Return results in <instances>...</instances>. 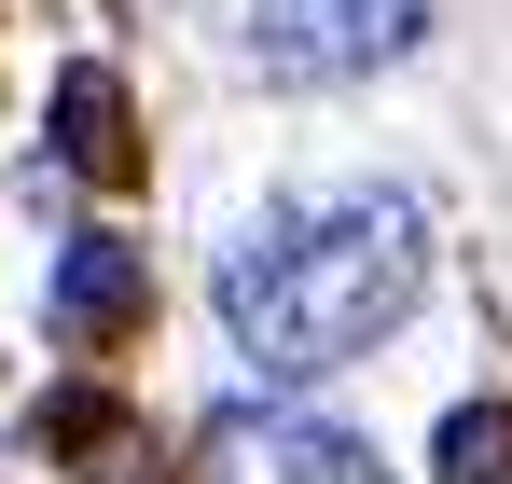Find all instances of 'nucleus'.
I'll return each mask as SVG.
<instances>
[{
    "label": "nucleus",
    "mask_w": 512,
    "mask_h": 484,
    "mask_svg": "<svg viewBox=\"0 0 512 484\" xmlns=\"http://www.w3.org/2000/svg\"><path fill=\"white\" fill-rule=\"evenodd\" d=\"M429 291V208L360 180V194H291L263 208L222 263V319L250 346L263 388H319L346 360H374Z\"/></svg>",
    "instance_id": "nucleus-1"
},
{
    "label": "nucleus",
    "mask_w": 512,
    "mask_h": 484,
    "mask_svg": "<svg viewBox=\"0 0 512 484\" xmlns=\"http://www.w3.org/2000/svg\"><path fill=\"white\" fill-rule=\"evenodd\" d=\"M429 42V0H250V56L277 83H360Z\"/></svg>",
    "instance_id": "nucleus-2"
},
{
    "label": "nucleus",
    "mask_w": 512,
    "mask_h": 484,
    "mask_svg": "<svg viewBox=\"0 0 512 484\" xmlns=\"http://www.w3.org/2000/svg\"><path fill=\"white\" fill-rule=\"evenodd\" d=\"M208 484H388V471H374V443H346L319 415H222Z\"/></svg>",
    "instance_id": "nucleus-3"
},
{
    "label": "nucleus",
    "mask_w": 512,
    "mask_h": 484,
    "mask_svg": "<svg viewBox=\"0 0 512 484\" xmlns=\"http://www.w3.org/2000/svg\"><path fill=\"white\" fill-rule=\"evenodd\" d=\"M139 305H153V263H139L125 236H70L56 277H42V332H56V346H111Z\"/></svg>",
    "instance_id": "nucleus-4"
},
{
    "label": "nucleus",
    "mask_w": 512,
    "mask_h": 484,
    "mask_svg": "<svg viewBox=\"0 0 512 484\" xmlns=\"http://www.w3.org/2000/svg\"><path fill=\"white\" fill-rule=\"evenodd\" d=\"M56 166H84V180H125V166H139L125 83H111V70H56Z\"/></svg>",
    "instance_id": "nucleus-5"
},
{
    "label": "nucleus",
    "mask_w": 512,
    "mask_h": 484,
    "mask_svg": "<svg viewBox=\"0 0 512 484\" xmlns=\"http://www.w3.org/2000/svg\"><path fill=\"white\" fill-rule=\"evenodd\" d=\"M429 471L443 484H512V402H457L443 443H429Z\"/></svg>",
    "instance_id": "nucleus-6"
}]
</instances>
